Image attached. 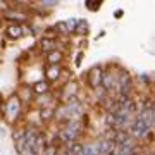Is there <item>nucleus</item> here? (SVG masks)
I'll list each match as a JSON object with an SVG mask.
<instances>
[{"label": "nucleus", "instance_id": "1", "mask_svg": "<svg viewBox=\"0 0 155 155\" xmlns=\"http://www.w3.org/2000/svg\"><path fill=\"white\" fill-rule=\"evenodd\" d=\"M24 114H26V110H24V107L21 105V102H19V98L16 97V93L12 91L9 97H5V102H4V110H2V121L5 122L7 126H19V124H22V119H24Z\"/></svg>", "mask_w": 155, "mask_h": 155}, {"label": "nucleus", "instance_id": "2", "mask_svg": "<svg viewBox=\"0 0 155 155\" xmlns=\"http://www.w3.org/2000/svg\"><path fill=\"white\" fill-rule=\"evenodd\" d=\"M57 127L62 131L67 143L71 141H83L86 140V131L88 127L83 124V121H67L64 124H57Z\"/></svg>", "mask_w": 155, "mask_h": 155}, {"label": "nucleus", "instance_id": "3", "mask_svg": "<svg viewBox=\"0 0 155 155\" xmlns=\"http://www.w3.org/2000/svg\"><path fill=\"white\" fill-rule=\"evenodd\" d=\"M81 90H83V86L78 81V78H72L71 81L64 83L62 86H59V88H52V93H54V97L57 98L59 104H66L67 100L76 98L78 93H79Z\"/></svg>", "mask_w": 155, "mask_h": 155}, {"label": "nucleus", "instance_id": "4", "mask_svg": "<svg viewBox=\"0 0 155 155\" xmlns=\"http://www.w3.org/2000/svg\"><path fill=\"white\" fill-rule=\"evenodd\" d=\"M0 19H2V22H5V24L22 26V24H26V22L31 21V16L26 11H21V9H16V7H9L7 11H4L0 14Z\"/></svg>", "mask_w": 155, "mask_h": 155}, {"label": "nucleus", "instance_id": "5", "mask_svg": "<svg viewBox=\"0 0 155 155\" xmlns=\"http://www.w3.org/2000/svg\"><path fill=\"white\" fill-rule=\"evenodd\" d=\"M16 97L19 98L21 102V105L24 107V110H29V109H33V104H35V98H36V95L35 91L31 90V84L26 83V81H22L16 86Z\"/></svg>", "mask_w": 155, "mask_h": 155}, {"label": "nucleus", "instance_id": "6", "mask_svg": "<svg viewBox=\"0 0 155 155\" xmlns=\"http://www.w3.org/2000/svg\"><path fill=\"white\" fill-rule=\"evenodd\" d=\"M102 74H104V66L102 64L91 66L88 71H84V86L90 91H93L98 86H102Z\"/></svg>", "mask_w": 155, "mask_h": 155}, {"label": "nucleus", "instance_id": "7", "mask_svg": "<svg viewBox=\"0 0 155 155\" xmlns=\"http://www.w3.org/2000/svg\"><path fill=\"white\" fill-rule=\"evenodd\" d=\"M41 69H43V79L52 88H55L57 84H59V79H61L62 66H45L43 64Z\"/></svg>", "mask_w": 155, "mask_h": 155}, {"label": "nucleus", "instance_id": "8", "mask_svg": "<svg viewBox=\"0 0 155 155\" xmlns=\"http://www.w3.org/2000/svg\"><path fill=\"white\" fill-rule=\"evenodd\" d=\"M57 105H59V102H57V98L54 97L52 91H48V93H45V95H38L35 98V104H33V107L36 110H41V109H55Z\"/></svg>", "mask_w": 155, "mask_h": 155}, {"label": "nucleus", "instance_id": "9", "mask_svg": "<svg viewBox=\"0 0 155 155\" xmlns=\"http://www.w3.org/2000/svg\"><path fill=\"white\" fill-rule=\"evenodd\" d=\"M2 36H4V40H9V41H19L21 38H24L21 26H17V24H5Z\"/></svg>", "mask_w": 155, "mask_h": 155}, {"label": "nucleus", "instance_id": "10", "mask_svg": "<svg viewBox=\"0 0 155 155\" xmlns=\"http://www.w3.org/2000/svg\"><path fill=\"white\" fill-rule=\"evenodd\" d=\"M90 33H91V26H90L88 19L78 17V22H76V28H74V35H72V36L83 40V38H88Z\"/></svg>", "mask_w": 155, "mask_h": 155}, {"label": "nucleus", "instance_id": "11", "mask_svg": "<svg viewBox=\"0 0 155 155\" xmlns=\"http://www.w3.org/2000/svg\"><path fill=\"white\" fill-rule=\"evenodd\" d=\"M64 61H66V55L61 54L59 50H54L45 55V66H64Z\"/></svg>", "mask_w": 155, "mask_h": 155}, {"label": "nucleus", "instance_id": "12", "mask_svg": "<svg viewBox=\"0 0 155 155\" xmlns=\"http://www.w3.org/2000/svg\"><path fill=\"white\" fill-rule=\"evenodd\" d=\"M36 50H38V54H41V55H47L50 52H54V50H57L55 40H47V38H41L40 36L38 43H36Z\"/></svg>", "mask_w": 155, "mask_h": 155}, {"label": "nucleus", "instance_id": "13", "mask_svg": "<svg viewBox=\"0 0 155 155\" xmlns=\"http://www.w3.org/2000/svg\"><path fill=\"white\" fill-rule=\"evenodd\" d=\"M29 84H31V90L35 91L36 97H38V95H45V93H48V91H52V86L45 81L43 78H40V79H36V81H33V83H29Z\"/></svg>", "mask_w": 155, "mask_h": 155}, {"label": "nucleus", "instance_id": "14", "mask_svg": "<svg viewBox=\"0 0 155 155\" xmlns=\"http://www.w3.org/2000/svg\"><path fill=\"white\" fill-rule=\"evenodd\" d=\"M83 5H84V9H88L90 12H98L100 9H102V5H104V2H102V0H84Z\"/></svg>", "mask_w": 155, "mask_h": 155}, {"label": "nucleus", "instance_id": "15", "mask_svg": "<svg viewBox=\"0 0 155 155\" xmlns=\"http://www.w3.org/2000/svg\"><path fill=\"white\" fill-rule=\"evenodd\" d=\"M41 38H47V40H57L59 36H57L55 29H54V24L52 26H45L43 29H41V35H40Z\"/></svg>", "mask_w": 155, "mask_h": 155}, {"label": "nucleus", "instance_id": "16", "mask_svg": "<svg viewBox=\"0 0 155 155\" xmlns=\"http://www.w3.org/2000/svg\"><path fill=\"white\" fill-rule=\"evenodd\" d=\"M64 22H66L67 33H69V36L72 38V35H74V28H76V22H78V17H69V19H64Z\"/></svg>", "mask_w": 155, "mask_h": 155}, {"label": "nucleus", "instance_id": "17", "mask_svg": "<svg viewBox=\"0 0 155 155\" xmlns=\"http://www.w3.org/2000/svg\"><path fill=\"white\" fill-rule=\"evenodd\" d=\"M138 79L140 81H143L147 86H152V83H153V78L150 76V74H147V72H143V74H140L138 76Z\"/></svg>", "mask_w": 155, "mask_h": 155}, {"label": "nucleus", "instance_id": "18", "mask_svg": "<svg viewBox=\"0 0 155 155\" xmlns=\"http://www.w3.org/2000/svg\"><path fill=\"white\" fill-rule=\"evenodd\" d=\"M83 59H84V52H79V50H78L76 57H74V67H81Z\"/></svg>", "mask_w": 155, "mask_h": 155}, {"label": "nucleus", "instance_id": "19", "mask_svg": "<svg viewBox=\"0 0 155 155\" xmlns=\"http://www.w3.org/2000/svg\"><path fill=\"white\" fill-rule=\"evenodd\" d=\"M86 48H88V38H83L79 41V45H78V50L79 52H86Z\"/></svg>", "mask_w": 155, "mask_h": 155}, {"label": "nucleus", "instance_id": "20", "mask_svg": "<svg viewBox=\"0 0 155 155\" xmlns=\"http://www.w3.org/2000/svg\"><path fill=\"white\" fill-rule=\"evenodd\" d=\"M9 7H11V2H9V0H0V14L4 11H7Z\"/></svg>", "mask_w": 155, "mask_h": 155}, {"label": "nucleus", "instance_id": "21", "mask_svg": "<svg viewBox=\"0 0 155 155\" xmlns=\"http://www.w3.org/2000/svg\"><path fill=\"white\" fill-rule=\"evenodd\" d=\"M122 16H124V11H122V9H117V11L114 12V19H116V21L122 19Z\"/></svg>", "mask_w": 155, "mask_h": 155}, {"label": "nucleus", "instance_id": "22", "mask_svg": "<svg viewBox=\"0 0 155 155\" xmlns=\"http://www.w3.org/2000/svg\"><path fill=\"white\" fill-rule=\"evenodd\" d=\"M4 102H5V97L0 91V117H2V110H4Z\"/></svg>", "mask_w": 155, "mask_h": 155}, {"label": "nucleus", "instance_id": "23", "mask_svg": "<svg viewBox=\"0 0 155 155\" xmlns=\"http://www.w3.org/2000/svg\"><path fill=\"white\" fill-rule=\"evenodd\" d=\"M105 35H107V31H105V29H102V31H100V33L97 35V40H102L104 36H105Z\"/></svg>", "mask_w": 155, "mask_h": 155}, {"label": "nucleus", "instance_id": "24", "mask_svg": "<svg viewBox=\"0 0 155 155\" xmlns=\"http://www.w3.org/2000/svg\"><path fill=\"white\" fill-rule=\"evenodd\" d=\"M0 136L4 138V136H7V129H4V127H0Z\"/></svg>", "mask_w": 155, "mask_h": 155}, {"label": "nucleus", "instance_id": "25", "mask_svg": "<svg viewBox=\"0 0 155 155\" xmlns=\"http://www.w3.org/2000/svg\"><path fill=\"white\" fill-rule=\"evenodd\" d=\"M0 152H2V147H0Z\"/></svg>", "mask_w": 155, "mask_h": 155}]
</instances>
